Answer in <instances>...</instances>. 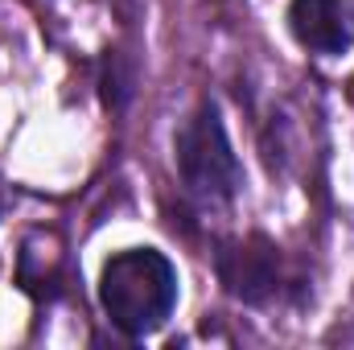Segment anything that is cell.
I'll list each match as a JSON object with an SVG mask.
<instances>
[{
	"instance_id": "cell-1",
	"label": "cell",
	"mask_w": 354,
	"mask_h": 350,
	"mask_svg": "<svg viewBox=\"0 0 354 350\" xmlns=\"http://www.w3.org/2000/svg\"><path fill=\"white\" fill-rule=\"evenodd\" d=\"M99 309L107 313V322L140 342L153 338L177 309V268L165 252L157 248H124L111 252L99 268V284H95Z\"/></svg>"
},
{
	"instance_id": "cell-2",
	"label": "cell",
	"mask_w": 354,
	"mask_h": 350,
	"mask_svg": "<svg viewBox=\"0 0 354 350\" xmlns=\"http://www.w3.org/2000/svg\"><path fill=\"white\" fill-rule=\"evenodd\" d=\"M174 161L181 190L198 210H227L248 185L243 161L227 136L223 107L210 95L198 99V107L174 132Z\"/></svg>"
},
{
	"instance_id": "cell-3",
	"label": "cell",
	"mask_w": 354,
	"mask_h": 350,
	"mask_svg": "<svg viewBox=\"0 0 354 350\" xmlns=\"http://www.w3.org/2000/svg\"><path fill=\"white\" fill-rule=\"evenodd\" d=\"M214 272L218 284L227 288V297L264 309L284 293V268H280V248L268 235H248V239H231L214 252Z\"/></svg>"
},
{
	"instance_id": "cell-4",
	"label": "cell",
	"mask_w": 354,
	"mask_h": 350,
	"mask_svg": "<svg viewBox=\"0 0 354 350\" xmlns=\"http://www.w3.org/2000/svg\"><path fill=\"white\" fill-rule=\"evenodd\" d=\"M288 33L305 54L342 58L354 50V21L346 0H288Z\"/></svg>"
},
{
	"instance_id": "cell-5",
	"label": "cell",
	"mask_w": 354,
	"mask_h": 350,
	"mask_svg": "<svg viewBox=\"0 0 354 350\" xmlns=\"http://www.w3.org/2000/svg\"><path fill=\"white\" fill-rule=\"evenodd\" d=\"M136 99V62L124 50H107L99 62V103L107 111H128Z\"/></svg>"
}]
</instances>
